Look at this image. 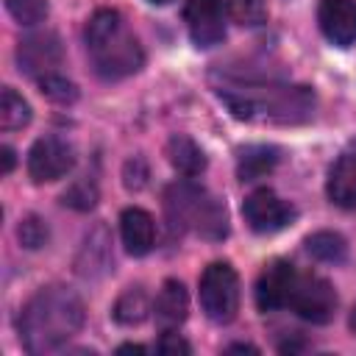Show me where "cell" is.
<instances>
[{
	"label": "cell",
	"instance_id": "obj_28",
	"mask_svg": "<svg viewBox=\"0 0 356 356\" xmlns=\"http://www.w3.org/2000/svg\"><path fill=\"white\" fill-rule=\"evenodd\" d=\"M117 353H145V348H142V345H131V342H128V345H120V348H117Z\"/></svg>",
	"mask_w": 356,
	"mask_h": 356
},
{
	"label": "cell",
	"instance_id": "obj_16",
	"mask_svg": "<svg viewBox=\"0 0 356 356\" xmlns=\"http://www.w3.org/2000/svg\"><path fill=\"white\" fill-rule=\"evenodd\" d=\"M167 159H170V164H172L181 175H186V178H195V175H200V172L206 170V156H203V150L197 147L195 139H189V136H184V134L170 136V142H167Z\"/></svg>",
	"mask_w": 356,
	"mask_h": 356
},
{
	"label": "cell",
	"instance_id": "obj_25",
	"mask_svg": "<svg viewBox=\"0 0 356 356\" xmlns=\"http://www.w3.org/2000/svg\"><path fill=\"white\" fill-rule=\"evenodd\" d=\"M44 239H47V225H44V220H39V217H25L22 222H19V242L25 245V248H31V250H36V248H42L44 245Z\"/></svg>",
	"mask_w": 356,
	"mask_h": 356
},
{
	"label": "cell",
	"instance_id": "obj_8",
	"mask_svg": "<svg viewBox=\"0 0 356 356\" xmlns=\"http://www.w3.org/2000/svg\"><path fill=\"white\" fill-rule=\"evenodd\" d=\"M75 164L72 147L58 136H42L33 142L28 153V175L36 184H50L64 178Z\"/></svg>",
	"mask_w": 356,
	"mask_h": 356
},
{
	"label": "cell",
	"instance_id": "obj_2",
	"mask_svg": "<svg viewBox=\"0 0 356 356\" xmlns=\"http://www.w3.org/2000/svg\"><path fill=\"white\" fill-rule=\"evenodd\" d=\"M83 325V300L67 286H42L19 312V339L28 353L67 345Z\"/></svg>",
	"mask_w": 356,
	"mask_h": 356
},
{
	"label": "cell",
	"instance_id": "obj_5",
	"mask_svg": "<svg viewBox=\"0 0 356 356\" xmlns=\"http://www.w3.org/2000/svg\"><path fill=\"white\" fill-rule=\"evenodd\" d=\"M200 306L211 323H231L239 312V275L228 261H211L200 273Z\"/></svg>",
	"mask_w": 356,
	"mask_h": 356
},
{
	"label": "cell",
	"instance_id": "obj_15",
	"mask_svg": "<svg viewBox=\"0 0 356 356\" xmlns=\"http://www.w3.org/2000/svg\"><path fill=\"white\" fill-rule=\"evenodd\" d=\"M325 192H328V197H331L334 206H339V209H356V156H342L331 167Z\"/></svg>",
	"mask_w": 356,
	"mask_h": 356
},
{
	"label": "cell",
	"instance_id": "obj_14",
	"mask_svg": "<svg viewBox=\"0 0 356 356\" xmlns=\"http://www.w3.org/2000/svg\"><path fill=\"white\" fill-rule=\"evenodd\" d=\"M186 312H189V295H186L184 284L175 278H167L156 295V303H153L156 325L161 331H175L186 320Z\"/></svg>",
	"mask_w": 356,
	"mask_h": 356
},
{
	"label": "cell",
	"instance_id": "obj_27",
	"mask_svg": "<svg viewBox=\"0 0 356 356\" xmlns=\"http://www.w3.org/2000/svg\"><path fill=\"white\" fill-rule=\"evenodd\" d=\"M0 156H3V175H8V172L14 170V150H11L8 145H3Z\"/></svg>",
	"mask_w": 356,
	"mask_h": 356
},
{
	"label": "cell",
	"instance_id": "obj_19",
	"mask_svg": "<svg viewBox=\"0 0 356 356\" xmlns=\"http://www.w3.org/2000/svg\"><path fill=\"white\" fill-rule=\"evenodd\" d=\"M28 122H31V106L14 89L6 86L0 95V128L17 131V128H25Z\"/></svg>",
	"mask_w": 356,
	"mask_h": 356
},
{
	"label": "cell",
	"instance_id": "obj_3",
	"mask_svg": "<svg viewBox=\"0 0 356 356\" xmlns=\"http://www.w3.org/2000/svg\"><path fill=\"white\" fill-rule=\"evenodd\" d=\"M86 50L95 72L106 81L128 78L142 70L145 53L122 14L114 8H97L86 22Z\"/></svg>",
	"mask_w": 356,
	"mask_h": 356
},
{
	"label": "cell",
	"instance_id": "obj_12",
	"mask_svg": "<svg viewBox=\"0 0 356 356\" xmlns=\"http://www.w3.org/2000/svg\"><path fill=\"white\" fill-rule=\"evenodd\" d=\"M317 22L325 39L337 47L356 42V0H320Z\"/></svg>",
	"mask_w": 356,
	"mask_h": 356
},
{
	"label": "cell",
	"instance_id": "obj_30",
	"mask_svg": "<svg viewBox=\"0 0 356 356\" xmlns=\"http://www.w3.org/2000/svg\"><path fill=\"white\" fill-rule=\"evenodd\" d=\"M150 3H156V6H161V3H170V0H150Z\"/></svg>",
	"mask_w": 356,
	"mask_h": 356
},
{
	"label": "cell",
	"instance_id": "obj_10",
	"mask_svg": "<svg viewBox=\"0 0 356 356\" xmlns=\"http://www.w3.org/2000/svg\"><path fill=\"white\" fill-rule=\"evenodd\" d=\"M17 61H19V70L25 75H33V78L50 75L61 64V42H58V36L53 31L28 33L17 47Z\"/></svg>",
	"mask_w": 356,
	"mask_h": 356
},
{
	"label": "cell",
	"instance_id": "obj_21",
	"mask_svg": "<svg viewBox=\"0 0 356 356\" xmlns=\"http://www.w3.org/2000/svg\"><path fill=\"white\" fill-rule=\"evenodd\" d=\"M225 8L231 14V19L245 28L261 25L267 17V0H225Z\"/></svg>",
	"mask_w": 356,
	"mask_h": 356
},
{
	"label": "cell",
	"instance_id": "obj_13",
	"mask_svg": "<svg viewBox=\"0 0 356 356\" xmlns=\"http://www.w3.org/2000/svg\"><path fill=\"white\" fill-rule=\"evenodd\" d=\"M120 234H122V245L131 256H145L153 250L156 242V222L145 209H125L120 214Z\"/></svg>",
	"mask_w": 356,
	"mask_h": 356
},
{
	"label": "cell",
	"instance_id": "obj_4",
	"mask_svg": "<svg viewBox=\"0 0 356 356\" xmlns=\"http://www.w3.org/2000/svg\"><path fill=\"white\" fill-rule=\"evenodd\" d=\"M164 206L172 228H192L206 239H222L228 234L225 206L217 197H211L203 186L175 184L167 189Z\"/></svg>",
	"mask_w": 356,
	"mask_h": 356
},
{
	"label": "cell",
	"instance_id": "obj_23",
	"mask_svg": "<svg viewBox=\"0 0 356 356\" xmlns=\"http://www.w3.org/2000/svg\"><path fill=\"white\" fill-rule=\"evenodd\" d=\"M39 89H42L44 97H50V100H56V103H72V100L78 97L75 83L67 81V78H61L58 72L42 75V78H39Z\"/></svg>",
	"mask_w": 356,
	"mask_h": 356
},
{
	"label": "cell",
	"instance_id": "obj_29",
	"mask_svg": "<svg viewBox=\"0 0 356 356\" xmlns=\"http://www.w3.org/2000/svg\"><path fill=\"white\" fill-rule=\"evenodd\" d=\"M236 350H239V353H256L253 345H231V348H228V353H236Z\"/></svg>",
	"mask_w": 356,
	"mask_h": 356
},
{
	"label": "cell",
	"instance_id": "obj_7",
	"mask_svg": "<svg viewBox=\"0 0 356 356\" xmlns=\"http://www.w3.org/2000/svg\"><path fill=\"white\" fill-rule=\"evenodd\" d=\"M242 217L256 234H275L295 220V209L281 200L273 189H256L242 203Z\"/></svg>",
	"mask_w": 356,
	"mask_h": 356
},
{
	"label": "cell",
	"instance_id": "obj_11",
	"mask_svg": "<svg viewBox=\"0 0 356 356\" xmlns=\"http://www.w3.org/2000/svg\"><path fill=\"white\" fill-rule=\"evenodd\" d=\"M292 281H295V267L289 261L273 259L270 264H264V270L259 273V281H256V306L261 312L284 309L289 300Z\"/></svg>",
	"mask_w": 356,
	"mask_h": 356
},
{
	"label": "cell",
	"instance_id": "obj_22",
	"mask_svg": "<svg viewBox=\"0 0 356 356\" xmlns=\"http://www.w3.org/2000/svg\"><path fill=\"white\" fill-rule=\"evenodd\" d=\"M6 8L19 25H36L47 17V0H6Z\"/></svg>",
	"mask_w": 356,
	"mask_h": 356
},
{
	"label": "cell",
	"instance_id": "obj_17",
	"mask_svg": "<svg viewBox=\"0 0 356 356\" xmlns=\"http://www.w3.org/2000/svg\"><path fill=\"white\" fill-rule=\"evenodd\" d=\"M275 164H278V150L275 147L248 145L245 150H239L236 175H239V181H256V178H264Z\"/></svg>",
	"mask_w": 356,
	"mask_h": 356
},
{
	"label": "cell",
	"instance_id": "obj_18",
	"mask_svg": "<svg viewBox=\"0 0 356 356\" xmlns=\"http://www.w3.org/2000/svg\"><path fill=\"white\" fill-rule=\"evenodd\" d=\"M306 250L317 259V261H325V264H339L345 261L348 256V245L339 234L334 231H317L306 239Z\"/></svg>",
	"mask_w": 356,
	"mask_h": 356
},
{
	"label": "cell",
	"instance_id": "obj_20",
	"mask_svg": "<svg viewBox=\"0 0 356 356\" xmlns=\"http://www.w3.org/2000/svg\"><path fill=\"white\" fill-rule=\"evenodd\" d=\"M147 314V295L142 286H131L120 295V300L114 303V320L122 325H136L142 323Z\"/></svg>",
	"mask_w": 356,
	"mask_h": 356
},
{
	"label": "cell",
	"instance_id": "obj_24",
	"mask_svg": "<svg viewBox=\"0 0 356 356\" xmlns=\"http://www.w3.org/2000/svg\"><path fill=\"white\" fill-rule=\"evenodd\" d=\"M95 200H97V189H95V184H89V181H78V184H72V186L61 195V203H64V206H72V209H81V211L92 209Z\"/></svg>",
	"mask_w": 356,
	"mask_h": 356
},
{
	"label": "cell",
	"instance_id": "obj_9",
	"mask_svg": "<svg viewBox=\"0 0 356 356\" xmlns=\"http://www.w3.org/2000/svg\"><path fill=\"white\" fill-rule=\"evenodd\" d=\"M184 22L197 47H214L225 39V3L222 0H186Z\"/></svg>",
	"mask_w": 356,
	"mask_h": 356
},
{
	"label": "cell",
	"instance_id": "obj_26",
	"mask_svg": "<svg viewBox=\"0 0 356 356\" xmlns=\"http://www.w3.org/2000/svg\"><path fill=\"white\" fill-rule=\"evenodd\" d=\"M156 350H159V353H189V342L181 339V337L172 334V331H164L161 339L156 342Z\"/></svg>",
	"mask_w": 356,
	"mask_h": 356
},
{
	"label": "cell",
	"instance_id": "obj_1",
	"mask_svg": "<svg viewBox=\"0 0 356 356\" xmlns=\"http://www.w3.org/2000/svg\"><path fill=\"white\" fill-rule=\"evenodd\" d=\"M217 95L234 117L248 122L298 125L314 114V92L309 86L225 78L217 86Z\"/></svg>",
	"mask_w": 356,
	"mask_h": 356
},
{
	"label": "cell",
	"instance_id": "obj_6",
	"mask_svg": "<svg viewBox=\"0 0 356 356\" xmlns=\"http://www.w3.org/2000/svg\"><path fill=\"white\" fill-rule=\"evenodd\" d=\"M286 309H292L306 323H328L337 312V292L323 275L295 273Z\"/></svg>",
	"mask_w": 356,
	"mask_h": 356
}]
</instances>
